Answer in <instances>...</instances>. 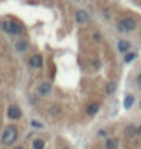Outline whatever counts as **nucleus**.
I'll return each mask as SVG.
<instances>
[{"mask_svg": "<svg viewBox=\"0 0 141 149\" xmlns=\"http://www.w3.org/2000/svg\"><path fill=\"white\" fill-rule=\"evenodd\" d=\"M17 135H18L17 128L6 126L5 130H3V132H2V141H3L5 145H12L17 140Z\"/></svg>", "mask_w": 141, "mask_h": 149, "instance_id": "1", "label": "nucleus"}, {"mask_svg": "<svg viewBox=\"0 0 141 149\" xmlns=\"http://www.w3.org/2000/svg\"><path fill=\"white\" fill-rule=\"evenodd\" d=\"M120 31L122 32H129V31H133L137 28V22L133 18H124L122 23H120Z\"/></svg>", "mask_w": 141, "mask_h": 149, "instance_id": "2", "label": "nucleus"}, {"mask_svg": "<svg viewBox=\"0 0 141 149\" xmlns=\"http://www.w3.org/2000/svg\"><path fill=\"white\" fill-rule=\"evenodd\" d=\"M3 28L8 31L9 33H20V31H21V26H18L15 22H8V23H5Z\"/></svg>", "mask_w": 141, "mask_h": 149, "instance_id": "3", "label": "nucleus"}, {"mask_svg": "<svg viewBox=\"0 0 141 149\" xmlns=\"http://www.w3.org/2000/svg\"><path fill=\"white\" fill-rule=\"evenodd\" d=\"M8 117L12 119V120H15V119H20L21 117V111H20V108L15 107V105H12L8 108Z\"/></svg>", "mask_w": 141, "mask_h": 149, "instance_id": "4", "label": "nucleus"}, {"mask_svg": "<svg viewBox=\"0 0 141 149\" xmlns=\"http://www.w3.org/2000/svg\"><path fill=\"white\" fill-rule=\"evenodd\" d=\"M52 91V87H50V84H47V82H43L41 85L38 87V93L41 94V96H47Z\"/></svg>", "mask_w": 141, "mask_h": 149, "instance_id": "5", "label": "nucleus"}, {"mask_svg": "<svg viewBox=\"0 0 141 149\" xmlns=\"http://www.w3.org/2000/svg\"><path fill=\"white\" fill-rule=\"evenodd\" d=\"M88 20H90V17L85 11H77L76 12V22L77 23H85V22H88Z\"/></svg>", "mask_w": 141, "mask_h": 149, "instance_id": "6", "label": "nucleus"}, {"mask_svg": "<svg viewBox=\"0 0 141 149\" xmlns=\"http://www.w3.org/2000/svg\"><path fill=\"white\" fill-rule=\"evenodd\" d=\"M29 64H30L32 67H41V64H43L41 55H33V56L29 59Z\"/></svg>", "mask_w": 141, "mask_h": 149, "instance_id": "7", "label": "nucleus"}, {"mask_svg": "<svg viewBox=\"0 0 141 149\" xmlns=\"http://www.w3.org/2000/svg\"><path fill=\"white\" fill-rule=\"evenodd\" d=\"M140 131H141V130H137L135 126H127L126 130H124V134L127 135V137H133V135L138 134Z\"/></svg>", "mask_w": 141, "mask_h": 149, "instance_id": "8", "label": "nucleus"}, {"mask_svg": "<svg viewBox=\"0 0 141 149\" xmlns=\"http://www.w3.org/2000/svg\"><path fill=\"white\" fill-rule=\"evenodd\" d=\"M99 108H100L99 104H91V105H88V108H86V113H88L90 116H94V114L99 111Z\"/></svg>", "mask_w": 141, "mask_h": 149, "instance_id": "9", "label": "nucleus"}, {"mask_svg": "<svg viewBox=\"0 0 141 149\" xmlns=\"http://www.w3.org/2000/svg\"><path fill=\"white\" fill-rule=\"evenodd\" d=\"M117 145H118V141L115 139H109L106 141V149H117Z\"/></svg>", "mask_w": 141, "mask_h": 149, "instance_id": "10", "label": "nucleus"}, {"mask_svg": "<svg viewBox=\"0 0 141 149\" xmlns=\"http://www.w3.org/2000/svg\"><path fill=\"white\" fill-rule=\"evenodd\" d=\"M129 47H131V44L127 41H120L118 43V50L120 52H127V50H129Z\"/></svg>", "mask_w": 141, "mask_h": 149, "instance_id": "11", "label": "nucleus"}, {"mask_svg": "<svg viewBox=\"0 0 141 149\" xmlns=\"http://www.w3.org/2000/svg\"><path fill=\"white\" fill-rule=\"evenodd\" d=\"M132 104H133V96H126L124 97V108H131L132 107Z\"/></svg>", "mask_w": 141, "mask_h": 149, "instance_id": "12", "label": "nucleus"}, {"mask_svg": "<svg viewBox=\"0 0 141 149\" xmlns=\"http://www.w3.org/2000/svg\"><path fill=\"white\" fill-rule=\"evenodd\" d=\"M33 149H44V141L43 140H35L33 141Z\"/></svg>", "mask_w": 141, "mask_h": 149, "instance_id": "13", "label": "nucleus"}, {"mask_svg": "<svg viewBox=\"0 0 141 149\" xmlns=\"http://www.w3.org/2000/svg\"><path fill=\"white\" fill-rule=\"evenodd\" d=\"M17 50L18 52H23V50H26V49H28V44H26L24 41H20V43H17Z\"/></svg>", "mask_w": 141, "mask_h": 149, "instance_id": "14", "label": "nucleus"}, {"mask_svg": "<svg viewBox=\"0 0 141 149\" xmlns=\"http://www.w3.org/2000/svg\"><path fill=\"white\" fill-rule=\"evenodd\" d=\"M135 56H137V53H127V55L124 56V63H131Z\"/></svg>", "mask_w": 141, "mask_h": 149, "instance_id": "15", "label": "nucleus"}, {"mask_svg": "<svg viewBox=\"0 0 141 149\" xmlns=\"http://www.w3.org/2000/svg\"><path fill=\"white\" fill-rule=\"evenodd\" d=\"M114 90H115V84H114V82H109V84H108V88H106V91H108L109 94H112Z\"/></svg>", "mask_w": 141, "mask_h": 149, "instance_id": "16", "label": "nucleus"}, {"mask_svg": "<svg viewBox=\"0 0 141 149\" xmlns=\"http://www.w3.org/2000/svg\"><path fill=\"white\" fill-rule=\"evenodd\" d=\"M137 84H138V87L141 88V74H138V78H137Z\"/></svg>", "mask_w": 141, "mask_h": 149, "instance_id": "17", "label": "nucleus"}, {"mask_svg": "<svg viewBox=\"0 0 141 149\" xmlns=\"http://www.w3.org/2000/svg\"><path fill=\"white\" fill-rule=\"evenodd\" d=\"M32 125H33V126H38V128L41 126V123H38V122H32Z\"/></svg>", "mask_w": 141, "mask_h": 149, "instance_id": "18", "label": "nucleus"}, {"mask_svg": "<svg viewBox=\"0 0 141 149\" xmlns=\"http://www.w3.org/2000/svg\"><path fill=\"white\" fill-rule=\"evenodd\" d=\"M15 149H24V148H21V146H18V148H15Z\"/></svg>", "mask_w": 141, "mask_h": 149, "instance_id": "19", "label": "nucleus"}]
</instances>
